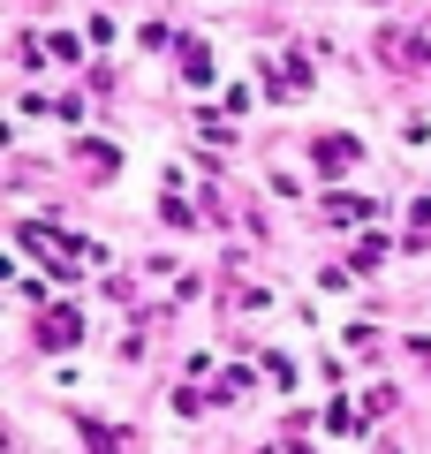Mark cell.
Segmentation results:
<instances>
[{
  "mask_svg": "<svg viewBox=\"0 0 431 454\" xmlns=\"http://www.w3.org/2000/svg\"><path fill=\"white\" fill-rule=\"evenodd\" d=\"M76 340V310H46V348H68Z\"/></svg>",
  "mask_w": 431,
  "mask_h": 454,
  "instance_id": "obj_1",
  "label": "cell"
},
{
  "mask_svg": "<svg viewBox=\"0 0 431 454\" xmlns=\"http://www.w3.org/2000/svg\"><path fill=\"white\" fill-rule=\"evenodd\" d=\"M318 160H325V167H349V160H356V145H349V137H341V145L325 137V145H318Z\"/></svg>",
  "mask_w": 431,
  "mask_h": 454,
  "instance_id": "obj_2",
  "label": "cell"
}]
</instances>
